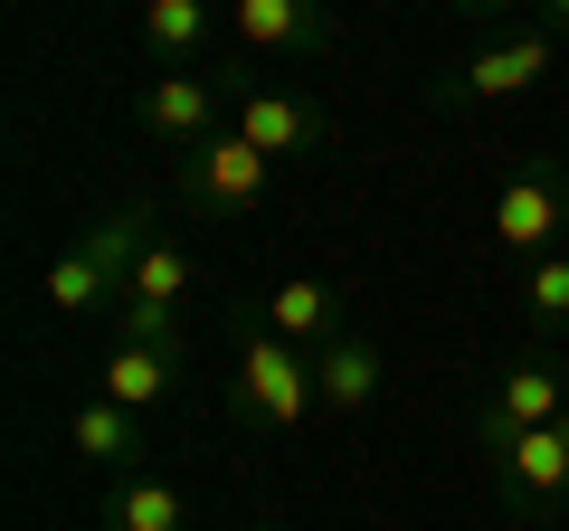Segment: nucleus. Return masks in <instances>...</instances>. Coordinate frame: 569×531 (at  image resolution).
<instances>
[{"instance_id": "0eeeda50", "label": "nucleus", "mask_w": 569, "mask_h": 531, "mask_svg": "<svg viewBox=\"0 0 569 531\" xmlns=\"http://www.w3.org/2000/svg\"><path fill=\"white\" fill-rule=\"evenodd\" d=\"M228 123H238L266 162H295V152H323L332 143V114H323V104L284 96V86H257V77H228Z\"/></svg>"}, {"instance_id": "dca6fc26", "label": "nucleus", "mask_w": 569, "mask_h": 531, "mask_svg": "<svg viewBox=\"0 0 569 531\" xmlns=\"http://www.w3.org/2000/svg\"><path fill=\"white\" fill-rule=\"evenodd\" d=\"M67 447H77L86 465H104V474H133V465H142V418L114 409V399H77V418H67Z\"/></svg>"}, {"instance_id": "f257e3e1", "label": "nucleus", "mask_w": 569, "mask_h": 531, "mask_svg": "<svg viewBox=\"0 0 569 531\" xmlns=\"http://www.w3.org/2000/svg\"><path fill=\"white\" fill-rule=\"evenodd\" d=\"M152 247V209H104L96 228H86L77 247H58L48 257V275H39V294L58 313H114L123 304V285H133V257Z\"/></svg>"}, {"instance_id": "2eb2a0df", "label": "nucleus", "mask_w": 569, "mask_h": 531, "mask_svg": "<svg viewBox=\"0 0 569 531\" xmlns=\"http://www.w3.org/2000/svg\"><path fill=\"white\" fill-rule=\"evenodd\" d=\"M104 531H190V503L171 474L133 465V474H104Z\"/></svg>"}, {"instance_id": "1a4fd4ad", "label": "nucleus", "mask_w": 569, "mask_h": 531, "mask_svg": "<svg viewBox=\"0 0 569 531\" xmlns=\"http://www.w3.org/2000/svg\"><path fill=\"white\" fill-rule=\"evenodd\" d=\"M493 238L512 247V257H550V247H569V181L541 162H522L503 190H493Z\"/></svg>"}, {"instance_id": "4468645a", "label": "nucleus", "mask_w": 569, "mask_h": 531, "mask_svg": "<svg viewBox=\"0 0 569 531\" xmlns=\"http://www.w3.org/2000/svg\"><path fill=\"white\" fill-rule=\"evenodd\" d=\"M313 399H323V418H361L370 399H380V342H370L361 323L313 351Z\"/></svg>"}, {"instance_id": "39448f33", "label": "nucleus", "mask_w": 569, "mask_h": 531, "mask_svg": "<svg viewBox=\"0 0 569 531\" xmlns=\"http://www.w3.org/2000/svg\"><path fill=\"white\" fill-rule=\"evenodd\" d=\"M142 133L162 152H200L209 133H228V77H209V67H152V86H142Z\"/></svg>"}, {"instance_id": "6ab92c4d", "label": "nucleus", "mask_w": 569, "mask_h": 531, "mask_svg": "<svg viewBox=\"0 0 569 531\" xmlns=\"http://www.w3.org/2000/svg\"><path fill=\"white\" fill-rule=\"evenodd\" d=\"M104 323H114V342H152V351H190V323L171 304H142V294H123L114 313H104Z\"/></svg>"}, {"instance_id": "423d86ee", "label": "nucleus", "mask_w": 569, "mask_h": 531, "mask_svg": "<svg viewBox=\"0 0 569 531\" xmlns=\"http://www.w3.org/2000/svg\"><path fill=\"white\" fill-rule=\"evenodd\" d=\"M550 418H569V370L550 361V351H522V361H512L503 380L485 389V409H475V437H485V447H512V437L550 428Z\"/></svg>"}, {"instance_id": "6e6552de", "label": "nucleus", "mask_w": 569, "mask_h": 531, "mask_svg": "<svg viewBox=\"0 0 569 531\" xmlns=\"http://www.w3.org/2000/svg\"><path fill=\"white\" fill-rule=\"evenodd\" d=\"M550 48H560L550 29H503V39H485L437 96L447 104H512V96H531V86L550 77Z\"/></svg>"}, {"instance_id": "f8f14e48", "label": "nucleus", "mask_w": 569, "mask_h": 531, "mask_svg": "<svg viewBox=\"0 0 569 531\" xmlns=\"http://www.w3.org/2000/svg\"><path fill=\"white\" fill-rule=\"evenodd\" d=\"M181 380H190V351L114 342V351H104V370H96V399H114V409L152 418V409H171V399H181Z\"/></svg>"}, {"instance_id": "a211bd4d", "label": "nucleus", "mask_w": 569, "mask_h": 531, "mask_svg": "<svg viewBox=\"0 0 569 531\" xmlns=\"http://www.w3.org/2000/svg\"><path fill=\"white\" fill-rule=\"evenodd\" d=\"M522 313H531V332H569V247L522 266Z\"/></svg>"}, {"instance_id": "412c9836", "label": "nucleus", "mask_w": 569, "mask_h": 531, "mask_svg": "<svg viewBox=\"0 0 569 531\" xmlns=\"http://www.w3.org/2000/svg\"><path fill=\"white\" fill-rule=\"evenodd\" d=\"M447 10H466V20H493V10H512V0H447Z\"/></svg>"}, {"instance_id": "ddd939ff", "label": "nucleus", "mask_w": 569, "mask_h": 531, "mask_svg": "<svg viewBox=\"0 0 569 531\" xmlns=\"http://www.w3.org/2000/svg\"><path fill=\"white\" fill-rule=\"evenodd\" d=\"M133 39H142L152 67H209L219 10H209V0H133Z\"/></svg>"}, {"instance_id": "9d476101", "label": "nucleus", "mask_w": 569, "mask_h": 531, "mask_svg": "<svg viewBox=\"0 0 569 531\" xmlns=\"http://www.w3.org/2000/svg\"><path fill=\"white\" fill-rule=\"evenodd\" d=\"M228 39L247 58H332V10L323 0H228Z\"/></svg>"}, {"instance_id": "20e7f679", "label": "nucleus", "mask_w": 569, "mask_h": 531, "mask_svg": "<svg viewBox=\"0 0 569 531\" xmlns=\"http://www.w3.org/2000/svg\"><path fill=\"white\" fill-rule=\"evenodd\" d=\"M485 455H493V503H503V512L550 522V512L569 503V418L512 437V447H485Z\"/></svg>"}, {"instance_id": "7ed1b4c3", "label": "nucleus", "mask_w": 569, "mask_h": 531, "mask_svg": "<svg viewBox=\"0 0 569 531\" xmlns=\"http://www.w3.org/2000/svg\"><path fill=\"white\" fill-rule=\"evenodd\" d=\"M181 200L209 209V219H257V209L276 200V162L228 123V133H209L200 152H181Z\"/></svg>"}, {"instance_id": "f03ea898", "label": "nucleus", "mask_w": 569, "mask_h": 531, "mask_svg": "<svg viewBox=\"0 0 569 531\" xmlns=\"http://www.w3.org/2000/svg\"><path fill=\"white\" fill-rule=\"evenodd\" d=\"M228 418L257 437H295L305 418H323V399H313V351L276 342V332H247L238 342V370H228Z\"/></svg>"}, {"instance_id": "f3484780", "label": "nucleus", "mask_w": 569, "mask_h": 531, "mask_svg": "<svg viewBox=\"0 0 569 531\" xmlns=\"http://www.w3.org/2000/svg\"><path fill=\"white\" fill-rule=\"evenodd\" d=\"M123 294H142V304H171V313H181L190 294H200V257H190L181 238H152V247L133 257V285H123Z\"/></svg>"}, {"instance_id": "9b49d317", "label": "nucleus", "mask_w": 569, "mask_h": 531, "mask_svg": "<svg viewBox=\"0 0 569 531\" xmlns=\"http://www.w3.org/2000/svg\"><path fill=\"white\" fill-rule=\"evenodd\" d=\"M266 332L295 342V351L342 342V332H351V285H342V275H284V285L266 294Z\"/></svg>"}, {"instance_id": "aec40b11", "label": "nucleus", "mask_w": 569, "mask_h": 531, "mask_svg": "<svg viewBox=\"0 0 569 531\" xmlns=\"http://www.w3.org/2000/svg\"><path fill=\"white\" fill-rule=\"evenodd\" d=\"M531 29H550V39H569V0H522Z\"/></svg>"}]
</instances>
